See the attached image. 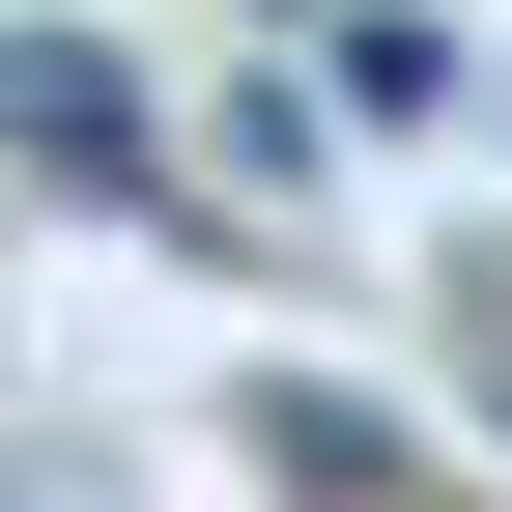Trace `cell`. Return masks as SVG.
<instances>
[{
    "label": "cell",
    "mask_w": 512,
    "mask_h": 512,
    "mask_svg": "<svg viewBox=\"0 0 512 512\" xmlns=\"http://www.w3.org/2000/svg\"><path fill=\"white\" fill-rule=\"evenodd\" d=\"M0 143H29L57 200H171V114H143L114 29H0Z\"/></svg>",
    "instance_id": "cell-1"
},
{
    "label": "cell",
    "mask_w": 512,
    "mask_h": 512,
    "mask_svg": "<svg viewBox=\"0 0 512 512\" xmlns=\"http://www.w3.org/2000/svg\"><path fill=\"white\" fill-rule=\"evenodd\" d=\"M427 313H456V399L512 427V228H456V256H427Z\"/></svg>",
    "instance_id": "cell-2"
}]
</instances>
